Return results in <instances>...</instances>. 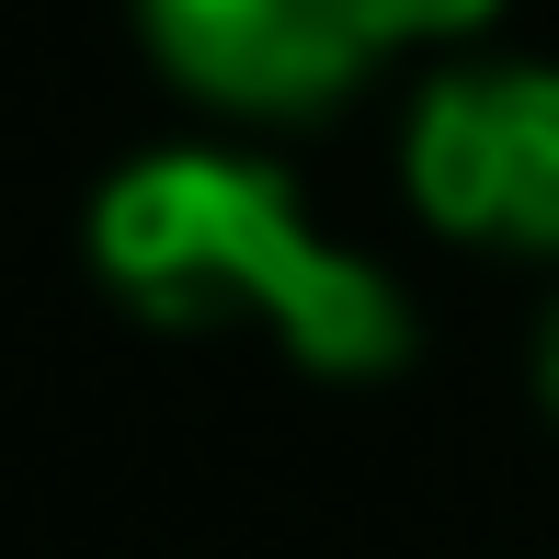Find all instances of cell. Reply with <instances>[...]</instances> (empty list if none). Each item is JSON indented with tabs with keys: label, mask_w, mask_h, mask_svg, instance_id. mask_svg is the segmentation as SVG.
<instances>
[{
	"label": "cell",
	"mask_w": 559,
	"mask_h": 559,
	"mask_svg": "<svg viewBox=\"0 0 559 559\" xmlns=\"http://www.w3.org/2000/svg\"><path fill=\"white\" fill-rule=\"evenodd\" d=\"M92 274L148 332H263L320 389H377L423 354V320L389 263L343 251L297 183L251 148H138L81 217Z\"/></svg>",
	"instance_id": "1"
},
{
	"label": "cell",
	"mask_w": 559,
	"mask_h": 559,
	"mask_svg": "<svg viewBox=\"0 0 559 559\" xmlns=\"http://www.w3.org/2000/svg\"><path fill=\"white\" fill-rule=\"evenodd\" d=\"M502 0H138V46L217 115L309 126L354 104L400 46H456Z\"/></svg>",
	"instance_id": "2"
},
{
	"label": "cell",
	"mask_w": 559,
	"mask_h": 559,
	"mask_svg": "<svg viewBox=\"0 0 559 559\" xmlns=\"http://www.w3.org/2000/svg\"><path fill=\"white\" fill-rule=\"evenodd\" d=\"M400 194L423 228L502 263H559V69L445 58L400 126Z\"/></svg>",
	"instance_id": "3"
},
{
	"label": "cell",
	"mask_w": 559,
	"mask_h": 559,
	"mask_svg": "<svg viewBox=\"0 0 559 559\" xmlns=\"http://www.w3.org/2000/svg\"><path fill=\"white\" fill-rule=\"evenodd\" d=\"M525 377H537V412L559 423V297H548V320H537V354H525Z\"/></svg>",
	"instance_id": "4"
}]
</instances>
